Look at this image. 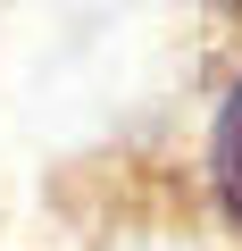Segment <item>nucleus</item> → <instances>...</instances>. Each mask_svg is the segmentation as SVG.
Returning <instances> with one entry per match:
<instances>
[{"label":"nucleus","instance_id":"1","mask_svg":"<svg viewBox=\"0 0 242 251\" xmlns=\"http://www.w3.org/2000/svg\"><path fill=\"white\" fill-rule=\"evenodd\" d=\"M209 193H217V218L242 234V67H234V84L217 92V117H209Z\"/></svg>","mask_w":242,"mask_h":251}]
</instances>
